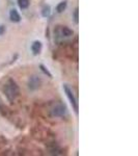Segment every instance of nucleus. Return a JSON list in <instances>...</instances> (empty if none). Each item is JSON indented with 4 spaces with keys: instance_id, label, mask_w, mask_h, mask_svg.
<instances>
[{
    "instance_id": "1",
    "label": "nucleus",
    "mask_w": 138,
    "mask_h": 156,
    "mask_svg": "<svg viewBox=\"0 0 138 156\" xmlns=\"http://www.w3.org/2000/svg\"><path fill=\"white\" fill-rule=\"evenodd\" d=\"M3 90H4V93H5V96L7 97V99H9V101H14L19 94L18 85L16 84L15 81H12V79H9V81H7V83L5 84V87H4Z\"/></svg>"
},
{
    "instance_id": "2",
    "label": "nucleus",
    "mask_w": 138,
    "mask_h": 156,
    "mask_svg": "<svg viewBox=\"0 0 138 156\" xmlns=\"http://www.w3.org/2000/svg\"><path fill=\"white\" fill-rule=\"evenodd\" d=\"M64 92H66L67 97L69 98L70 102H71L73 108H74L75 112L78 114V103H77V100H76V98H75V95H74V93H73V90L70 89L69 85H67V84L64 85Z\"/></svg>"
},
{
    "instance_id": "3",
    "label": "nucleus",
    "mask_w": 138,
    "mask_h": 156,
    "mask_svg": "<svg viewBox=\"0 0 138 156\" xmlns=\"http://www.w3.org/2000/svg\"><path fill=\"white\" fill-rule=\"evenodd\" d=\"M52 114L55 117H64V115H67V107L64 104H62V103H58V104H56L55 106L53 107V109H52Z\"/></svg>"
},
{
    "instance_id": "4",
    "label": "nucleus",
    "mask_w": 138,
    "mask_h": 156,
    "mask_svg": "<svg viewBox=\"0 0 138 156\" xmlns=\"http://www.w3.org/2000/svg\"><path fill=\"white\" fill-rule=\"evenodd\" d=\"M41 83H42L41 79H40L39 77H36V76H31L29 78V80H28V87H29L30 90L39 89Z\"/></svg>"
},
{
    "instance_id": "5",
    "label": "nucleus",
    "mask_w": 138,
    "mask_h": 156,
    "mask_svg": "<svg viewBox=\"0 0 138 156\" xmlns=\"http://www.w3.org/2000/svg\"><path fill=\"white\" fill-rule=\"evenodd\" d=\"M9 19L12 20V22H15V23H18L20 22V20H21V17H20V14L18 12L17 9H11V12H9Z\"/></svg>"
},
{
    "instance_id": "6",
    "label": "nucleus",
    "mask_w": 138,
    "mask_h": 156,
    "mask_svg": "<svg viewBox=\"0 0 138 156\" xmlns=\"http://www.w3.org/2000/svg\"><path fill=\"white\" fill-rule=\"evenodd\" d=\"M31 50H32V53H33L34 55L40 54L42 51V43L40 41L33 42V44L31 45Z\"/></svg>"
},
{
    "instance_id": "7",
    "label": "nucleus",
    "mask_w": 138,
    "mask_h": 156,
    "mask_svg": "<svg viewBox=\"0 0 138 156\" xmlns=\"http://www.w3.org/2000/svg\"><path fill=\"white\" fill-rule=\"evenodd\" d=\"M61 34H62V36H64V37H71L73 36V30L72 29H70L69 27H62V29H61Z\"/></svg>"
},
{
    "instance_id": "8",
    "label": "nucleus",
    "mask_w": 138,
    "mask_h": 156,
    "mask_svg": "<svg viewBox=\"0 0 138 156\" xmlns=\"http://www.w3.org/2000/svg\"><path fill=\"white\" fill-rule=\"evenodd\" d=\"M67 1H61L60 3H58V5L56 6V11H57V12H62L64 11V9H67Z\"/></svg>"
},
{
    "instance_id": "9",
    "label": "nucleus",
    "mask_w": 138,
    "mask_h": 156,
    "mask_svg": "<svg viewBox=\"0 0 138 156\" xmlns=\"http://www.w3.org/2000/svg\"><path fill=\"white\" fill-rule=\"evenodd\" d=\"M18 5L22 9H27L29 6V0H18Z\"/></svg>"
},
{
    "instance_id": "10",
    "label": "nucleus",
    "mask_w": 138,
    "mask_h": 156,
    "mask_svg": "<svg viewBox=\"0 0 138 156\" xmlns=\"http://www.w3.org/2000/svg\"><path fill=\"white\" fill-rule=\"evenodd\" d=\"M50 9H50L49 5H45L44 7H43V9H42L43 17H49L50 16V12H51Z\"/></svg>"
},
{
    "instance_id": "11",
    "label": "nucleus",
    "mask_w": 138,
    "mask_h": 156,
    "mask_svg": "<svg viewBox=\"0 0 138 156\" xmlns=\"http://www.w3.org/2000/svg\"><path fill=\"white\" fill-rule=\"evenodd\" d=\"M40 68H41V70H42L43 72L45 73V74H46V75H48L49 77H52V74H51V73H50V72L48 71V70H47V68H46V67H45V66H43V65H41V66H40Z\"/></svg>"
},
{
    "instance_id": "12",
    "label": "nucleus",
    "mask_w": 138,
    "mask_h": 156,
    "mask_svg": "<svg viewBox=\"0 0 138 156\" xmlns=\"http://www.w3.org/2000/svg\"><path fill=\"white\" fill-rule=\"evenodd\" d=\"M78 9H75V12H74V21H75V23H78Z\"/></svg>"
},
{
    "instance_id": "13",
    "label": "nucleus",
    "mask_w": 138,
    "mask_h": 156,
    "mask_svg": "<svg viewBox=\"0 0 138 156\" xmlns=\"http://www.w3.org/2000/svg\"><path fill=\"white\" fill-rule=\"evenodd\" d=\"M4 31H5V28H4V26H3V25H0V36H1V34H3Z\"/></svg>"
}]
</instances>
